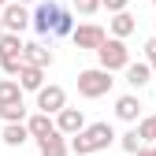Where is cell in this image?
Returning a JSON list of instances; mask_svg holds the SVG:
<instances>
[{"label": "cell", "instance_id": "6da1fadb", "mask_svg": "<svg viewBox=\"0 0 156 156\" xmlns=\"http://www.w3.org/2000/svg\"><path fill=\"white\" fill-rule=\"evenodd\" d=\"M112 141H115L112 123H89L86 130H78L74 138H67V149H71L74 156H97L101 149H108Z\"/></svg>", "mask_w": 156, "mask_h": 156}, {"label": "cell", "instance_id": "7a4b0ae2", "mask_svg": "<svg viewBox=\"0 0 156 156\" xmlns=\"http://www.w3.org/2000/svg\"><path fill=\"white\" fill-rule=\"evenodd\" d=\"M112 82L115 78L101 67H89V71H78V97H86V101H101V97L112 93Z\"/></svg>", "mask_w": 156, "mask_h": 156}, {"label": "cell", "instance_id": "3957f363", "mask_svg": "<svg viewBox=\"0 0 156 156\" xmlns=\"http://www.w3.org/2000/svg\"><path fill=\"white\" fill-rule=\"evenodd\" d=\"M97 60H101V71H126V63H130V48L123 45V41H115V37H104V45L97 48Z\"/></svg>", "mask_w": 156, "mask_h": 156}, {"label": "cell", "instance_id": "277c9868", "mask_svg": "<svg viewBox=\"0 0 156 156\" xmlns=\"http://www.w3.org/2000/svg\"><path fill=\"white\" fill-rule=\"evenodd\" d=\"M104 26H97V23H82V26H74L71 30V41H74V48L78 52H97L104 45Z\"/></svg>", "mask_w": 156, "mask_h": 156}, {"label": "cell", "instance_id": "5b68a950", "mask_svg": "<svg viewBox=\"0 0 156 156\" xmlns=\"http://www.w3.org/2000/svg\"><path fill=\"white\" fill-rule=\"evenodd\" d=\"M56 19H60V4H56V0H41V4L30 11V26L41 34V37H48L56 30Z\"/></svg>", "mask_w": 156, "mask_h": 156}, {"label": "cell", "instance_id": "8992f818", "mask_svg": "<svg viewBox=\"0 0 156 156\" xmlns=\"http://www.w3.org/2000/svg\"><path fill=\"white\" fill-rule=\"evenodd\" d=\"M0 26H4V34H23V30H30V11L15 0H8L0 8Z\"/></svg>", "mask_w": 156, "mask_h": 156}, {"label": "cell", "instance_id": "52a82bcc", "mask_svg": "<svg viewBox=\"0 0 156 156\" xmlns=\"http://www.w3.org/2000/svg\"><path fill=\"white\" fill-rule=\"evenodd\" d=\"M63 108H67V89L63 86H41V89H37V112L60 115Z\"/></svg>", "mask_w": 156, "mask_h": 156}, {"label": "cell", "instance_id": "ba28073f", "mask_svg": "<svg viewBox=\"0 0 156 156\" xmlns=\"http://www.w3.org/2000/svg\"><path fill=\"white\" fill-rule=\"evenodd\" d=\"M52 123H56V134L74 138L78 130H86V115H82V108H63L60 115H52Z\"/></svg>", "mask_w": 156, "mask_h": 156}, {"label": "cell", "instance_id": "9c48e42d", "mask_svg": "<svg viewBox=\"0 0 156 156\" xmlns=\"http://www.w3.org/2000/svg\"><path fill=\"white\" fill-rule=\"evenodd\" d=\"M23 63H26V67H37V71H48V67H52V48H45L41 41L23 45Z\"/></svg>", "mask_w": 156, "mask_h": 156}, {"label": "cell", "instance_id": "30bf717a", "mask_svg": "<svg viewBox=\"0 0 156 156\" xmlns=\"http://www.w3.org/2000/svg\"><path fill=\"white\" fill-rule=\"evenodd\" d=\"M115 119H123V123H138V119H141V101H138L134 93L119 97V101H115Z\"/></svg>", "mask_w": 156, "mask_h": 156}, {"label": "cell", "instance_id": "8fae6325", "mask_svg": "<svg viewBox=\"0 0 156 156\" xmlns=\"http://www.w3.org/2000/svg\"><path fill=\"white\" fill-rule=\"evenodd\" d=\"M26 130H30V138H48V134L56 130V123H52V115H45V112H34V115H26Z\"/></svg>", "mask_w": 156, "mask_h": 156}, {"label": "cell", "instance_id": "7c38bea8", "mask_svg": "<svg viewBox=\"0 0 156 156\" xmlns=\"http://www.w3.org/2000/svg\"><path fill=\"white\" fill-rule=\"evenodd\" d=\"M15 82H19V89H23V93H37V89L45 86V71H37V67H26V63H23V71L15 74Z\"/></svg>", "mask_w": 156, "mask_h": 156}, {"label": "cell", "instance_id": "4fadbf2b", "mask_svg": "<svg viewBox=\"0 0 156 156\" xmlns=\"http://www.w3.org/2000/svg\"><path fill=\"white\" fill-rule=\"evenodd\" d=\"M108 30H112V37H115V41H126V37L138 30V19H134L130 11H119V15L112 19V26H108Z\"/></svg>", "mask_w": 156, "mask_h": 156}, {"label": "cell", "instance_id": "5bb4252c", "mask_svg": "<svg viewBox=\"0 0 156 156\" xmlns=\"http://www.w3.org/2000/svg\"><path fill=\"white\" fill-rule=\"evenodd\" d=\"M37 149H41V156H71V149H67V138L63 134H48V138H41L37 141Z\"/></svg>", "mask_w": 156, "mask_h": 156}, {"label": "cell", "instance_id": "9a60e30c", "mask_svg": "<svg viewBox=\"0 0 156 156\" xmlns=\"http://www.w3.org/2000/svg\"><path fill=\"white\" fill-rule=\"evenodd\" d=\"M23 45L19 34H0V60H23Z\"/></svg>", "mask_w": 156, "mask_h": 156}, {"label": "cell", "instance_id": "2e32d148", "mask_svg": "<svg viewBox=\"0 0 156 156\" xmlns=\"http://www.w3.org/2000/svg\"><path fill=\"white\" fill-rule=\"evenodd\" d=\"M0 138H4V145L19 149V145H26V141H30V130H26V123H8Z\"/></svg>", "mask_w": 156, "mask_h": 156}, {"label": "cell", "instance_id": "e0dca14e", "mask_svg": "<svg viewBox=\"0 0 156 156\" xmlns=\"http://www.w3.org/2000/svg\"><path fill=\"white\" fill-rule=\"evenodd\" d=\"M149 78H152V71H149V63H145V60H138V63H126V82H130L134 89L149 86Z\"/></svg>", "mask_w": 156, "mask_h": 156}, {"label": "cell", "instance_id": "ac0fdd59", "mask_svg": "<svg viewBox=\"0 0 156 156\" xmlns=\"http://www.w3.org/2000/svg\"><path fill=\"white\" fill-rule=\"evenodd\" d=\"M23 101V89H19L15 78H0V108L4 104H19Z\"/></svg>", "mask_w": 156, "mask_h": 156}, {"label": "cell", "instance_id": "d6986e66", "mask_svg": "<svg viewBox=\"0 0 156 156\" xmlns=\"http://www.w3.org/2000/svg\"><path fill=\"white\" fill-rule=\"evenodd\" d=\"M138 138H141V145H156V115H141L138 119Z\"/></svg>", "mask_w": 156, "mask_h": 156}, {"label": "cell", "instance_id": "ffe728a7", "mask_svg": "<svg viewBox=\"0 0 156 156\" xmlns=\"http://www.w3.org/2000/svg\"><path fill=\"white\" fill-rule=\"evenodd\" d=\"M26 101H19V104H4V108H0V119H4V126L8 123H26Z\"/></svg>", "mask_w": 156, "mask_h": 156}, {"label": "cell", "instance_id": "44dd1931", "mask_svg": "<svg viewBox=\"0 0 156 156\" xmlns=\"http://www.w3.org/2000/svg\"><path fill=\"white\" fill-rule=\"evenodd\" d=\"M119 145H123V152H130V156H134V152L141 149V138H138V130H126L123 138H119Z\"/></svg>", "mask_w": 156, "mask_h": 156}, {"label": "cell", "instance_id": "7402d4cb", "mask_svg": "<svg viewBox=\"0 0 156 156\" xmlns=\"http://www.w3.org/2000/svg\"><path fill=\"white\" fill-rule=\"evenodd\" d=\"M71 30H74V15L60 8V19H56V30L52 34H71Z\"/></svg>", "mask_w": 156, "mask_h": 156}, {"label": "cell", "instance_id": "603a6c76", "mask_svg": "<svg viewBox=\"0 0 156 156\" xmlns=\"http://www.w3.org/2000/svg\"><path fill=\"white\" fill-rule=\"evenodd\" d=\"M74 11L78 15H97L101 11V0H74Z\"/></svg>", "mask_w": 156, "mask_h": 156}, {"label": "cell", "instance_id": "cb8c5ba5", "mask_svg": "<svg viewBox=\"0 0 156 156\" xmlns=\"http://www.w3.org/2000/svg\"><path fill=\"white\" fill-rule=\"evenodd\" d=\"M145 63H149V71L156 74V37H149V41H145Z\"/></svg>", "mask_w": 156, "mask_h": 156}, {"label": "cell", "instance_id": "d4e9b609", "mask_svg": "<svg viewBox=\"0 0 156 156\" xmlns=\"http://www.w3.org/2000/svg\"><path fill=\"white\" fill-rule=\"evenodd\" d=\"M101 8L112 11V15H119V11H126V0H101Z\"/></svg>", "mask_w": 156, "mask_h": 156}, {"label": "cell", "instance_id": "484cf974", "mask_svg": "<svg viewBox=\"0 0 156 156\" xmlns=\"http://www.w3.org/2000/svg\"><path fill=\"white\" fill-rule=\"evenodd\" d=\"M134 156H156V145H141V149L134 152Z\"/></svg>", "mask_w": 156, "mask_h": 156}, {"label": "cell", "instance_id": "4316f807", "mask_svg": "<svg viewBox=\"0 0 156 156\" xmlns=\"http://www.w3.org/2000/svg\"><path fill=\"white\" fill-rule=\"evenodd\" d=\"M15 4H23V8H26V4H34V0H15Z\"/></svg>", "mask_w": 156, "mask_h": 156}, {"label": "cell", "instance_id": "83f0119b", "mask_svg": "<svg viewBox=\"0 0 156 156\" xmlns=\"http://www.w3.org/2000/svg\"><path fill=\"white\" fill-rule=\"evenodd\" d=\"M4 4H8V0H0V8H4Z\"/></svg>", "mask_w": 156, "mask_h": 156}, {"label": "cell", "instance_id": "f1b7e54d", "mask_svg": "<svg viewBox=\"0 0 156 156\" xmlns=\"http://www.w3.org/2000/svg\"><path fill=\"white\" fill-rule=\"evenodd\" d=\"M0 34H4V26H0Z\"/></svg>", "mask_w": 156, "mask_h": 156}, {"label": "cell", "instance_id": "f546056e", "mask_svg": "<svg viewBox=\"0 0 156 156\" xmlns=\"http://www.w3.org/2000/svg\"><path fill=\"white\" fill-rule=\"evenodd\" d=\"M152 4H156V0H152Z\"/></svg>", "mask_w": 156, "mask_h": 156}, {"label": "cell", "instance_id": "4dcf8cb0", "mask_svg": "<svg viewBox=\"0 0 156 156\" xmlns=\"http://www.w3.org/2000/svg\"><path fill=\"white\" fill-rule=\"evenodd\" d=\"M152 37H156V34H152Z\"/></svg>", "mask_w": 156, "mask_h": 156}]
</instances>
